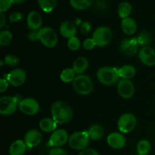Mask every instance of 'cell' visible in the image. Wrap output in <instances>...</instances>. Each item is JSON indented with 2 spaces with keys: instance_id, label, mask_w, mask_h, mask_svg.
<instances>
[{
  "instance_id": "obj_34",
  "label": "cell",
  "mask_w": 155,
  "mask_h": 155,
  "mask_svg": "<svg viewBox=\"0 0 155 155\" xmlns=\"http://www.w3.org/2000/svg\"><path fill=\"white\" fill-rule=\"evenodd\" d=\"M96 45L95 42L94 41V39L92 38H88L86 39L83 42V48L86 50H92L95 48V46Z\"/></svg>"
},
{
  "instance_id": "obj_30",
  "label": "cell",
  "mask_w": 155,
  "mask_h": 155,
  "mask_svg": "<svg viewBox=\"0 0 155 155\" xmlns=\"http://www.w3.org/2000/svg\"><path fill=\"white\" fill-rule=\"evenodd\" d=\"M137 40L139 45L141 46H148L152 41V36H151V33H148V31H142L137 36Z\"/></svg>"
},
{
  "instance_id": "obj_6",
  "label": "cell",
  "mask_w": 155,
  "mask_h": 155,
  "mask_svg": "<svg viewBox=\"0 0 155 155\" xmlns=\"http://www.w3.org/2000/svg\"><path fill=\"white\" fill-rule=\"evenodd\" d=\"M39 39L41 43L48 48H54L58 43V36L51 27H42L39 30Z\"/></svg>"
},
{
  "instance_id": "obj_14",
  "label": "cell",
  "mask_w": 155,
  "mask_h": 155,
  "mask_svg": "<svg viewBox=\"0 0 155 155\" xmlns=\"http://www.w3.org/2000/svg\"><path fill=\"white\" fill-rule=\"evenodd\" d=\"M139 60L142 64L148 67L155 65V51L150 46L142 47L138 53Z\"/></svg>"
},
{
  "instance_id": "obj_13",
  "label": "cell",
  "mask_w": 155,
  "mask_h": 155,
  "mask_svg": "<svg viewBox=\"0 0 155 155\" xmlns=\"http://www.w3.org/2000/svg\"><path fill=\"white\" fill-rule=\"evenodd\" d=\"M139 42L137 37L125 39L120 44V50L124 54L133 56L139 53Z\"/></svg>"
},
{
  "instance_id": "obj_10",
  "label": "cell",
  "mask_w": 155,
  "mask_h": 155,
  "mask_svg": "<svg viewBox=\"0 0 155 155\" xmlns=\"http://www.w3.org/2000/svg\"><path fill=\"white\" fill-rule=\"evenodd\" d=\"M18 108L23 114L28 116L36 115L39 111L40 106L36 100L31 98H23L19 103Z\"/></svg>"
},
{
  "instance_id": "obj_26",
  "label": "cell",
  "mask_w": 155,
  "mask_h": 155,
  "mask_svg": "<svg viewBox=\"0 0 155 155\" xmlns=\"http://www.w3.org/2000/svg\"><path fill=\"white\" fill-rule=\"evenodd\" d=\"M132 10H133V7H132L131 4L127 2H124L119 5L118 15H119L120 18L124 19V18H129V16L131 14Z\"/></svg>"
},
{
  "instance_id": "obj_23",
  "label": "cell",
  "mask_w": 155,
  "mask_h": 155,
  "mask_svg": "<svg viewBox=\"0 0 155 155\" xmlns=\"http://www.w3.org/2000/svg\"><path fill=\"white\" fill-rule=\"evenodd\" d=\"M87 131L90 139L94 141L100 140L104 136V129L101 125H98V124L92 125Z\"/></svg>"
},
{
  "instance_id": "obj_19",
  "label": "cell",
  "mask_w": 155,
  "mask_h": 155,
  "mask_svg": "<svg viewBox=\"0 0 155 155\" xmlns=\"http://www.w3.org/2000/svg\"><path fill=\"white\" fill-rule=\"evenodd\" d=\"M121 28L125 34L132 36L137 31V24L133 18L129 17L122 20Z\"/></svg>"
},
{
  "instance_id": "obj_46",
  "label": "cell",
  "mask_w": 155,
  "mask_h": 155,
  "mask_svg": "<svg viewBox=\"0 0 155 155\" xmlns=\"http://www.w3.org/2000/svg\"><path fill=\"white\" fill-rule=\"evenodd\" d=\"M136 155H139V154H136Z\"/></svg>"
},
{
  "instance_id": "obj_27",
  "label": "cell",
  "mask_w": 155,
  "mask_h": 155,
  "mask_svg": "<svg viewBox=\"0 0 155 155\" xmlns=\"http://www.w3.org/2000/svg\"><path fill=\"white\" fill-rule=\"evenodd\" d=\"M39 7L46 13L52 12L56 7L57 0H37Z\"/></svg>"
},
{
  "instance_id": "obj_18",
  "label": "cell",
  "mask_w": 155,
  "mask_h": 155,
  "mask_svg": "<svg viewBox=\"0 0 155 155\" xmlns=\"http://www.w3.org/2000/svg\"><path fill=\"white\" fill-rule=\"evenodd\" d=\"M60 33L63 37L68 39L75 37L77 33V27L71 21H64L60 26Z\"/></svg>"
},
{
  "instance_id": "obj_5",
  "label": "cell",
  "mask_w": 155,
  "mask_h": 155,
  "mask_svg": "<svg viewBox=\"0 0 155 155\" xmlns=\"http://www.w3.org/2000/svg\"><path fill=\"white\" fill-rule=\"evenodd\" d=\"M19 95L16 96H2L0 98V114L2 116H10L17 110L20 101Z\"/></svg>"
},
{
  "instance_id": "obj_37",
  "label": "cell",
  "mask_w": 155,
  "mask_h": 155,
  "mask_svg": "<svg viewBox=\"0 0 155 155\" xmlns=\"http://www.w3.org/2000/svg\"><path fill=\"white\" fill-rule=\"evenodd\" d=\"M48 155H69L67 151L61 148H52L48 151Z\"/></svg>"
},
{
  "instance_id": "obj_31",
  "label": "cell",
  "mask_w": 155,
  "mask_h": 155,
  "mask_svg": "<svg viewBox=\"0 0 155 155\" xmlns=\"http://www.w3.org/2000/svg\"><path fill=\"white\" fill-rule=\"evenodd\" d=\"M13 38V35L9 30H2L0 33V45L1 46H5L11 43Z\"/></svg>"
},
{
  "instance_id": "obj_3",
  "label": "cell",
  "mask_w": 155,
  "mask_h": 155,
  "mask_svg": "<svg viewBox=\"0 0 155 155\" xmlns=\"http://www.w3.org/2000/svg\"><path fill=\"white\" fill-rule=\"evenodd\" d=\"M73 87L79 95H88L93 90V83L89 76L81 74L77 75L73 81Z\"/></svg>"
},
{
  "instance_id": "obj_43",
  "label": "cell",
  "mask_w": 155,
  "mask_h": 155,
  "mask_svg": "<svg viewBox=\"0 0 155 155\" xmlns=\"http://www.w3.org/2000/svg\"><path fill=\"white\" fill-rule=\"evenodd\" d=\"M12 4H21V3L25 2L27 0H11Z\"/></svg>"
},
{
  "instance_id": "obj_25",
  "label": "cell",
  "mask_w": 155,
  "mask_h": 155,
  "mask_svg": "<svg viewBox=\"0 0 155 155\" xmlns=\"http://www.w3.org/2000/svg\"><path fill=\"white\" fill-rule=\"evenodd\" d=\"M151 149V145L150 142L146 139H142L138 142L136 145V151L139 155H148Z\"/></svg>"
},
{
  "instance_id": "obj_32",
  "label": "cell",
  "mask_w": 155,
  "mask_h": 155,
  "mask_svg": "<svg viewBox=\"0 0 155 155\" xmlns=\"http://www.w3.org/2000/svg\"><path fill=\"white\" fill-rule=\"evenodd\" d=\"M80 45H81V42H80V39L77 38V36L68 39V47L71 51H77L80 49Z\"/></svg>"
},
{
  "instance_id": "obj_17",
  "label": "cell",
  "mask_w": 155,
  "mask_h": 155,
  "mask_svg": "<svg viewBox=\"0 0 155 155\" xmlns=\"http://www.w3.org/2000/svg\"><path fill=\"white\" fill-rule=\"evenodd\" d=\"M27 24L30 30L39 31L42 26V18L40 14L37 12H30L27 18Z\"/></svg>"
},
{
  "instance_id": "obj_12",
  "label": "cell",
  "mask_w": 155,
  "mask_h": 155,
  "mask_svg": "<svg viewBox=\"0 0 155 155\" xmlns=\"http://www.w3.org/2000/svg\"><path fill=\"white\" fill-rule=\"evenodd\" d=\"M117 92L122 98L130 99L134 95L135 86L130 80L121 79L117 83Z\"/></svg>"
},
{
  "instance_id": "obj_40",
  "label": "cell",
  "mask_w": 155,
  "mask_h": 155,
  "mask_svg": "<svg viewBox=\"0 0 155 155\" xmlns=\"http://www.w3.org/2000/svg\"><path fill=\"white\" fill-rule=\"evenodd\" d=\"M8 85L9 83L6 79L1 78V80H0V92L3 93L4 92H5L6 89L8 87Z\"/></svg>"
},
{
  "instance_id": "obj_29",
  "label": "cell",
  "mask_w": 155,
  "mask_h": 155,
  "mask_svg": "<svg viewBox=\"0 0 155 155\" xmlns=\"http://www.w3.org/2000/svg\"><path fill=\"white\" fill-rule=\"evenodd\" d=\"M76 73L73 70V68H67L62 71L61 74L60 75L61 80L64 83H71L75 80L76 78Z\"/></svg>"
},
{
  "instance_id": "obj_36",
  "label": "cell",
  "mask_w": 155,
  "mask_h": 155,
  "mask_svg": "<svg viewBox=\"0 0 155 155\" xmlns=\"http://www.w3.org/2000/svg\"><path fill=\"white\" fill-rule=\"evenodd\" d=\"M91 30H92V25L88 21H84L82 23L81 27H80V31L83 34L87 35L90 33Z\"/></svg>"
},
{
  "instance_id": "obj_35",
  "label": "cell",
  "mask_w": 155,
  "mask_h": 155,
  "mask_svg": "<svg viewBox=\"0 0 155 155\" xmlns=\"http://www.w3.org/2000/svg\"><path fill=\"white\" fill-rule=\"evenodd\" d=\"M12 2L11 0H0V12L4 13L7 12L12 6Z\"/></svg>"
},
{
  "instance_id": "obj_9",
  "label": "cell",
  "mask_w": 155,
  "mask_h": 155,
  "mask_svg": "<svg viewBox=\"0 0 155 155\" xmlns=\"http://www.w3.org/2000/svg\"><path fill=\"white\" fill-rule=\"evenodd\" d=\"M69 137L68 132L65 130H56L52 133L50 136L48 142H47V146L53 148H61L68 142Z\"/></svg>"
},
{
  "instance_id": "obj_38",
  "label": "cell",
  "mask_w": 155,
  "mask_h": 155,
  "mask_svg": "<svg viewBox=\"0 0 155 155\" xmlns=\"http://www.w3.org/2000/svg\"><path fill=\"white\" fill-rule=\"evenodd\" d=\"M9 19H10L11 23H16L19 22L21 20L23 19V15L20 12H13L12 14H11L10 17H9Z\"/></svg>"
},
{
  "instance_id": "obj_11",
  "label": "cell",
  "mask_w": 155,
  "mask_h": 155,
  "mask_svg": "<svg viewBox=\"0 0 155 155\" xmlns=\"http://www.w3.org/2000/svg\"><path fill=\"white\" fill-rule=\"evenodd\" d=\"M5 79L8 80L9 84L12 85V86L19 87L25 83L27 74L25 71L21 68H16L10 71L6 75Z\"/></svg>"
},
{
  "instance_id": "obj_28",
  "label": "cell",
  "mask_w": 155,
  "mask_h": 155,
  "mask_svg": "<svg viewBox=\"0 0 155 155\" xmlns=\"http://www.w3.org/2000/svg\"><path fill=\"white\" fill-rule=\"evenodd\" d=\"M92 0H70V4L76 10H85L91 6Z\"/></svg>"
},
{
  "instance_id": "obj_33",
  "label": "cell",
  "mask_w": 155,
  "mask_h": 155,
  "mask_svg": "<svg viewBox=\"0 0 155 155\" xmlns=\"http://www.w3.org/2000/svg\"><path fill=\"white\" fill-rule=\"evenodd\" d=\"M4 62L6 65L9 67H15L20 62V58L14 54H8L5 57Z\"/></svg>"
},
{
  "instance_id": "obj_44",
  "label": "cell",
  "mask_w": 155,
  "mask_h": 155,
  "mask_svg": "<svg viewBox=\"0 0 155 155\" xmlns=\"http://www.w3.org/2000/svg\"><path fill=\"white\" fill-rule=\"evenodd\" d=\"M4 63H5V62L3 61V60H1V66L2 67L3 65H4Z\"/></svg>"
},
{
  "instance_id": "obj_42",
  "label": "cell",
  "mask_w": 155,
  "mask_h": 155,
  "mask_svg": "<svg viewBox=\"0 0 155 155\" xmlns=\"http://www.w3.org/2000/svg\"><path fill=\"white\" fill-rule=\"evenodd\" d=\"M6 24V18L4 13H1L0 15V28L2 29Z\"/></svg>"
},
{
  "instance_id": "obj_16",
  "label": "cell",
  "mask_w": 155,
  "mask_h": 155,
  "mask_svg": "<svg viewBox=\"0 0 155 155\" xmlns=\"http://www.w3.org/2000/svg\"><path fill=\"white\" fill-rule=\"evenodd\" d=\"M42 136L39 131L36 130H30L24 136V142L28 149H32L38 146L41 143Z\"/></svg>"
},
{
  "instance_id": "obj_7",
  "label": "cell",
  "mask_w": 155,
  "mask_h": 155,
  "mask_svg": "<svg viewBox=\"0 0 155 155\" xmlns=\"http://www.w3.org/2000/svg\"><path fill=\"white\" fill-rule=\"evenodd\" d=\"M112 31L109 27L102 26L99 27L94 31L92 35V39L95 42L97 46L104 47L107 46L110 42L112 39Z\"/></svg>"
},
{
  "instance_id": "obj_22",
  "label": "cell",
  "mask_w": 155,
  "mask_h": 155,
  "mask_svg": "<svg viewBox=\"0 0 155 155\" xmlns=\"http://www.w3.org/2000/svg\"><path fill=\"white\" fill-rule=\"evenodd\" d=\"M39 125L42 131L45 133H53L56 130L58 124L52 118H44L41 120Z\"/></svg>"
},
{
  "instance_id": "obj_8",
  "label": "cell",
  "mask_w": 155,
  "mask_h": 155,
  "mask_svg": "<svg viewBox=\"0 0 155 155\" xmlns=\"http://www.w3.org/2000/svg\"><path fill=\"white\" fill-rule=\"evenodd\" d=\"M136 124L137 120L136 116L131 113H126L119 118L117 127L121 133H129L134 130Z\"/></svg>"
},
{
  "instance_id": "obj_41",
  "label": "cell",
  "mask_w": 155,
  "mask_h": 155,
  "mask_svg": "<svg viewBox=\"0 0 155 155\" xmlns=\"http://www.w3.org/2000/svg\"><path fill=\"white\" fill-rule=\"evenodd\" d=\"M78 155H99L98 151L92 148H86L79 153Z\"/></svg>"
},
{
  "instance_id": "obj_45",
  "label": "cell",
  "mask_w": 155,
  "mask_h": 155,
  "mask_svg": "<svg viewBox=\"0 0 155 155\" xmlns=\"http://www.w3.org/2000/svg\"><path fill=\"white\" fill-rule=\"evenodd\" d=\"M100 1H104V0H100Z\"/></svg>"
},
{
  "instance_id": "obj_2",
  "label": "cell",
  "mask_w": 155,
  "mask_h": 155,
  "mask_svg": "<svg viewBox=\"0 0 155 155\" xmlns=\"http://www.w3.org/2000/svg\"><path fill=\"white\" fill-rule=\"evenodd\" d=\"M100 83L107 86H113L119 82V68L113 67H102L96 74Z\"/></svg>"
},
{
  "instance_id": "obj_24",
  "label": "cell",
  "mask_w": 155,
  "mask_h": 155,
  "mask_svg": "<svg viewBox=\"0 0 155 155\" xmlns=\"http://www.w3.org/2000/svg\"><path fill=\"white\" fill-rule=\"evenodd\" d=\"M136 74V69L133 65L127 64L119 68L120 77L126 80H130L133 78Z\"/></svg>"
},
{
  "instance_id": "obj_1",
  "label": "cell",
  "mask_w": 155,
  "mask_h": 155,
  "mask_svg": "<svg viewBox=\"0 0 155 155\" xmlns=\"http://www.w3.org/2000/svg\"><path fill=\"white\" fill-rule=\"evenodd\" d=\"M51 114L52 119L57 124L63 125L71 120L73 111L69 104L62 101H57L51 106Z\"/></svg>"
},
{
  "instance_id": "obj_15",
  "label": "cell",
  "mask_w": 155,
  "mask_h": 155,
  "mask_svg": "<svg viewBox=\"0 0 155 155\" xmlns=\"http://www.w3.org/2000/svg\"><path fill=\"white\" fill-rule=\"evenodd\" d=\"M107 145L110 148L116 150L124 148L127 145V139L125 136L120 133H112L107 137Z\"/></svg>"
},
{
  "instance_id": "obj_39",
  "label": "cell",
  "mask_w": 155,
  "mask_h": 155,
  "mask_svg": "<svg viewBox=\"0 0 155 155\" xmlns=\"http://www.w3.org/2000/svg\"><path fill=\"white\" fill-rule=\"evenodd\" d=\"M28 39L31 42H36L39 39V31L37 30H31L28 34Z\"/></svg>"
},
{
  "instance_id": "obj_20",
  "label": "cell",
  "mask_w": 155,
  "mask_h": 155,
  "mask_svg": "<svg viewBox=\"0 0 155 155\" xmlns=\"http://www.w3.org/2000/svg\"><path fill=\"white\" fill-rule=\"evenodd\" d=\"M28 149L25 142L23 140H16L11 144L8 152L10 155H24Z\"/></svg>"
},
{
  "instance_id": "obj_21",
  "label": "cell",
  "mask_w": 155,
  "mask_h": 155,
  "mask_svg": "<svg viewBox=\"0 0 155 155\" xmlns=\"http://www.w3.org/2000/svg\"><path fill=\"white\" fill-rule=\"evenodd\" d=\"M89 67V61L85 57H79L73 63V70L76 74L81 75L83 74Z\"/></svg>"
},
{
  "instance_id": "obj_4",
  "label": "cell",
  "mask_w": 155,
  "mask_h": 155,
  "mask_svg": "<svg viewBox=\"0 0 155 155\" xmlns=\"http://www.w3.org/2000/svg\"><path fill=\"white\" fill-rule=\"evenodd\" d=\"M90 138H89L88 131L75 132L71 135L68 140L69 146L72 149L77 151H83L86 149L89 145Z\"/></svg>"
}]
</instances>
